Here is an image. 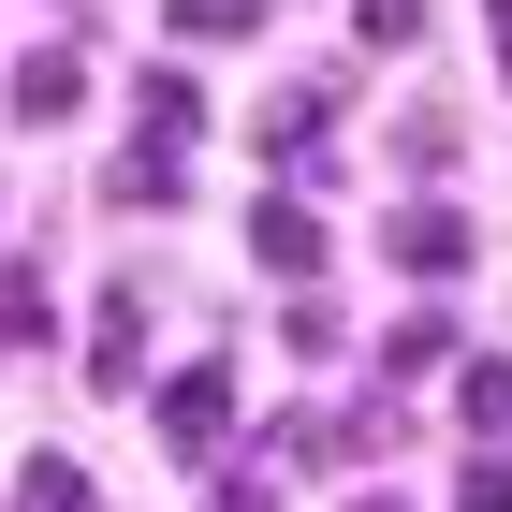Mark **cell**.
<instances>
[{"label":"cell","instance_id":"5","mask_svg":"<svg viewBox=\"0 0 512 512\" xmlns=\"http://www.w3.org/2000/svg\"><path fill=\"white\" fill-rule=\"evenodd\" d=\"M454 425H469L483 454H512V366H498V352H469V366H454Z\"/></svg>","mask_w":512,"mask_h":512},{"label":"cell","instance_id":"16","mask_svg":"<svg viewBox=\"0 0 512 512\" xmlns=\"http://www.w3.org/2000/svg\"><path fill=\"white\" fill-rule=\"evenodd\" d=\"M205 512H278V483H264V469H220V498H205Z\"/></svg>","mask_w":512,"mask_h":512},{"label":"cell","instance_id":"13","mask_svg":"<svg viewBox=\"0 0 512 512\" xmlns=\"http://www.w3.org/2000/svg\"><path fill=\"white\" fill-rule=\"evenodd\" d=\"M454 512H512V454H469L454 469Z\"/></svg>","mask_w":512,"mask_h":512},{"label":"cell","instance_id":"10","mask_svg":"<svg viewBox=\"0 0 512 512\" xmlns=\"http://www.w3.org/2000/svg\"><path fill=\"white\" fill-rule=\"evenodd\" d=\"M15 512H103V498H88V469H74V454H30V483H15Z\"/></svg>","mask_w":512,"mask_h":512},{"label":"cell","instance_id":"8","mask_svg":"<svg viewBox=\"0 0 512 512\" xmlns=\"http://www.w3.org/2000/svg\"><path fill=\"white\" fill-rule=\"evenodd\" d=\"M425 366H454V322H439V308H410V322L381 337V381H425Z\"/></svg>","mask_w":512,"mask_h":512},{"label":"cell","instance_id":"11","mask_svg":"<svg viewBox=\"0 0 512 512\" xmlns=\"http://www.w3.org/2000/svg\"><path fill=\"white\" fill-rule=\"evenodd\" d=\"M176 191H191V176H176V161H161V147H132L118 176H103V205H176Z\"/></svg>","mask_w":512,"mask_h":512},{"label":"cell","instance_id":"12","mask_svg":"<svg viewBox=\"0 0 512 512\" xmlns=\"http://www.w3.org/2000/svg\"><path fill=\"white\" fill-rule=\"evenodd\" d=\"M308 132H322V88H278V103H264V161H278V147H308Z\"/></svg>","mask_w":512,"mask_h":512},{"label":"cell","instance_id":"18","mask_svg":"<svg viewBox=\"0 0 512 512\" xmlns=\"http://www.w3.org/2000/svg\"><path fill=\"white\" fill-rule=\"evenodd\" d=\"M366 512H410V498H366Z\"/></svg>","mask_w":512,"mask_h":512},{"label":"cell","instance_id":"17","mask_svg":"<svg viewBox=\"0 0 512 512\" xmlns=\"http://www.w3.org/2000/svg\"><path fill=\"white\" fill-rule=\"evenodd\" d=\"M498 59H512V0H498Z\"/></svg>","mask_w":512,"mask_h":512},{"label":"cell","instance_id":"6","mask_svg":"<svg viewBox=\"0 0 512 512\" xmlns=\"http://www.w3.org/2000/svg\"><path fill=\"white\" fill-rule=\"evenodd\" d=\"M132 118H147V147L176 161V147L205 132V88H191V74H132Z\"/></svg>","mask_w":512,"mask_h":512},{"label":"cell","instance_id":"4","mask_svg":"<svg viewBox=\"0 0 512 512\" xmlns=\"http://www.w3.org/2000/svg\"><path fill=\"white\" fill-rule=\"evenodd\" d=\"M0 103H15V118H30V132H59V118H74V103H88V74H74V59H59V44H44V59H15V74H0Z\"/></svg>","mask_w":512,"mask_h":512},{"label":"cell","instance_id":"3","mask_svg":"<svg viewBox=\"0 0 512 512\" xmlns=\"http://www.w3.org/2000/svg\"><path fill=\"white\" fill-rule=\"evenodd\" d=\"M381 249H395L410 278H469V220H454V205H395V220H381Z\"/></svg>","mask_w":512,"mask_h":512},{"label":"cell","instance_id":"2","mask_svg":"<svg viewBox=\"0 0 512 512\" xmlns=\"http://www.w3.org/2000/svg\"><path fill=\"white\" fill-rule=\"evenodd\" d=\"M249 249H264V278H322V205L308 191H264L249 205Z\"/></svg>","mask_w":512,"mask_h":512},{"label":"cell","instance_id":"14","mask_svg":"<svg viewBox=\"0 0 512 512\" xmlns=\"http://www.w3.org/2000/svg\"><path fill=\"white\" fill-rule=\"evenodd\" d=\"M0 337H44V278L30 264H0Z\"/></svg>","mask_w":512,"mask_h":512},{"label":"cell","instance_id":"9","mask_svg":"<svg viewBox=\"0 0 512 512\" xmlns=\"http://www.w3.org/2000/svg\"><path fill=\"white\" fill-rule=\"evenodd\" d=\"M161 30H191V44H249V30H264V0H161Z\"/></svg>","mask_w":512,"mask_h":512},{"label":"cell","instance_id":"7","mask_svg":"<svg viewBox=\"0 0 512 512\" xmlns=\"http://www.w3.org/2000/svg\"><path fill=\"white\" fill-rule=\"evenodd\" d=\"M88 366H103V381H132V366H147V293H103V322H88Z\"/></svg>","mask_w":512,"mask_h":512},{"label":"cell","instance_id":"15","mask_svg":"<svg viewBox=\"0 0 512 512\" xmlns=\"http://www.w3.org/2000/svg\"><path fill=\"white\" fill-rule=\"evenodd\" d=\"M352 30L366 44H425V0H352Z\"/></svg>","mask_w":512,"mask_h":512},{"label":"cell","instance_id":"1","mask_svg":"<svg viewBox=\"0 0 512 512\" xmlns=\"http://www.w3.org/2000/svg\"><path fill=\"white\" fill-rule=\"evenodd\" d=\"M161 454H191V469L235 454V381H220V366H176V381H161Z\"/></svg>","mask_w":512,"mask_h":512}]
</instances>
